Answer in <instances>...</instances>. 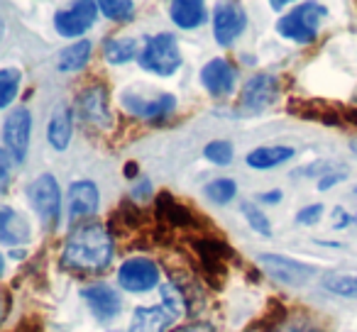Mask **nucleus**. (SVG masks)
<instances>
[{
  "mask_svg": "<svg viewBox=\"0 0 357 332\" xmlns=\"http://www.w3.org/2000/svg\"><path fill=\"white\" fill-rule=\"evenodd\" d=\"M350 149H352V154L357 157V139H352V142H350Z\"/></svg>",
  "mask_w": 357,
  "mask_h": 332,
  "instance_id": "obj_41",
  "label": "nucleus"
},
{
  "mask_svg": "<svg viewBox=\"0 0 357 332\" xmlns=\"http://www.w3.org/2000/svg\"><path fill=\"white\" fill-rule=\"evenodd\" d=\"M279 95V81L272 74H255L243 86V93L238 100L240 115H259L267 108L277 103Z\"/></svg>",
  "mask_w": 357,
  "mask_h": 332,
  "instance_id": "obj_6",
  "label": "nucleus"
},
{
  "mask_svg": "<svg viewBox=\"0 0 357 332\" xmlns=\"http://www.w3.org/2000/svg\"><path fill=\"white\" fill-rule=\"evenodd\" d=\"M81 298L91 306V313L100 322H110L120 313V296L108 283H91L81 288Z\"/></svg>",
  "mask_w": 357,
  "mask_h": 332,
  "instance_id": "obj_15",
  "label": "nucleus"
},
{
  "mask_svg": "<svg viewBox=\"0 0 357 332\" xmlns=\"http://www.w3.org/2000/svg\"><path fill=\"white\" fill-rule=\"evenodd\" d=\"M30 203L47 228H56L61 218V191L52 174H42L30 186Z\"/></svg>",
  "mask_w": 357,
  "mask_h": 332,
  "instance_id": "obj_7",
  "label": "nucleus"
},
{
  "mask_svg": "<svg viewBox=\"0 0 357 332\" xmlns=\"http://www.w3.org/2000/svg\"><path fill=\"white\" fill-rule=\"evenodd\" d=\"M206 159L215 166H228L233 161V144L225 142V139H215V142H208L204 149Z\"/></svg>",
  "mask_w": 357,
  "mask_h": 332,
  "instance_id": "obj_30",
  "label": "nucleus"
},
{
  "mask_svg": "<svg viewBox=\"0 0 357 332\" xmlns=\"http://www.w3.org/2000/svg\"><path fill=\"white\" fill-rule=\"evenodd\" d=\"M154 208H157V220L162 225H167V228H196V215L184 203H178L174 196L159 193Z\"/></svg>",
  "mask_w": 357,
  "mask_h": 332,
  "instance_id": "obj_18",
  "label": "nucleus"
},
{
  "mask_svg": "<svg viewBox=\"0 0 357 332\" xmlns=\"http://www.w3.org/2000/svg\"><path fill=\"white\" fill-rule=\"evenodd\" d=\"M248 27V13L240 3H220L213 13V37L220 47H230Z\"/></svg>",
  "mask_w": 357,
  "mask_h": 332,
  "instance_id": "obj_12",
  "label": "nucleus"
},
{
  "mask_svg": "<svg viewBox=\"0 0 357 332\" xmlns=\"http://www.w3.org/2000/svg\"><path fill=\"white\" fill-rule=\"evenodd\" d=\"M137 64L144 71L157 76H172L181 66V49H178V40L172 32H159L154 37L144 40V47L139 49Z\"/></svg>",
  "mask_w": 357,
  "mask_h": 332,
  "instance_id": "obj_4",
  "label": "nucleus"
},
{
  "mask_svg": "<svg viewBox=\"0 0 357 332\" xmlns=\"http://www.w3.org/2000/svg\"><path fill=\"white\" fill-rule=\"evenodd\" d=\"M328 15V10L318 3H301V6L294 8L289 15H284L277 22V32L282 37L298 45H308V42L316 40L318 35V22Z\"/></svg>",
  "mask_w": 357,
  "mask_h": 332,
  "instance_id": "obj_5",
  "label": "nucleus"
},
{
  "mask_svg": "<svg viewBox=\"0 0 357 332\" xmlns=\"http://www.w3.org/2000/svg\"><path fill=\"white\" fill-rule=\"evenodd\" d=\"M98 17L96 3H74L69 10H59L54 15V27L61 37H81L93 27Z\"/></svg>",
  "mask_w": 357,
  "mask_h": 332,
  "instance_id": "obj_14",
  "label": "nucleus"
},
{
  "mask_svg": "<svg viewBox=\"0 0 357 332\" xmlns=\"http://www.w3.org/2000/svg\"><path fill=\"white\" fill-rule=\"evenodd\" d=\"M71 134H74V110L59 105L54 108L50 118V127H47V139L56 152H64L71 142Z\"/></svg>",
  "mask_w": 357,
  "mask_h": 332,
  "instance_id": "obj_19",
  "label": "nucleus"
},
{
  "mask_svg": "<svg viewBox=\"0 0 357 332\" xmlns=\"http://www.w3.org/2000/svg\"><path fill=\"white\" fill-rule=\"evenodd\" d=\"M76 118L91 127L105 129L113 122V115L108 110V90L105 86H89L76 95Z\"/></svg>",
  "mask_w": 357,
  "mask_h": 332,
  "instance_id": "obj_10",
  "label": "nucleus"
},
{
  "mask_svg": "<svg viewBox=\"0 0 357 332\" xmlns=\"http://www.w3.org/2000/svg\"><path fill=\"white\" fill-rule=\"evenodd\" d=\"M115 244L108 228L98 223H79L69 232L61 252V267L76 274H103L113 262Z\"/></svg>",
  "mask_w": 357,
  "mask_h": 332,
  "instance_id": "obj_1",
  "label": "nucleus"
},
{
  "mask_svg": "<svg viewBox=\"0 0 357 332\" xmlns=\"http://www.w3.org/2000/svg\"><path fill=\"white\" fill-rule=\"evenodd\" d=\"M208 17L206 6L201 0H176L172 3V22L181 30H196Z\"/></svg>",
  "mask_w": 357,
  "mask_h": 332,
  "instance_id": "obj_21",
  "label": "nucleus"
},
{
  "mask_svg": "<svg viewBox=\"0 0 357 332\" xmlns=\"http://www.w3.org/2000/svg\"><path fill=\"white\" fill-rule=\"evenodd\" d=\"M294 154H296L294 147H284V144H279V147H257L248 154V166H252L257 171H267L279 166V164H287L289 159H294Z\"/></svg>",
  "mask_w": 357,
  "mask_h": 332,
  "instance_id": "obj_22",
  "label": "nucleus"
},
{
  "mask_svg": "<svg viewBox=\"0 0 357 332\" xmlns=\"http://www.w3.org/2000/svg\"><path fill=\"white\" fill-rule=\"evenodd\" d=\"M15 332H42V322H22Z\"/></svg>",
  "mask_w": 357,
  "mask_h": 332,
  "instance_id": "obj_39",
  "label": "nucleus"
},
{
  "mask_svg": "<svg viewBox=\"0 0 357 332\" xmlns=\"http://www.w3.org/2000/svg\"><path fill=\"white\" fill-rule=\"evenodd\" d=\"M333 213H335V225H333V228H335V230H345L350 223H355V215L345 213V210H342V208H335V210H333Z\"/></svg>",
  "mask_w": 357,
  "mask_h": 332,
  "instance_id": "obj_35",
  "label": "nucleus"
},
{
  "mask_svg": "<svg viewBox=\"0 0 357 332\" xmlns=\"http://www.w3.org/2000/svg\"><path fill=\"white\" fill-rule=\"evenodd\" d=\"M103 56L108 64H128L135 56H139L137 42L130 40V37H110L103 42Z\"/></svg>",
  "mask_w": 357,
  "mask_h": 332,
  "instance_id": "obj_24",
  "label": "nucleus"
},
{
  "mask_svg": "<svg viewBox=\"0 0 357 332\" xmlns=\"http://www.w3.org/2000/svg\"><path fill=\"white\" fill-rule=\"evenodd\" d=\"M98 10L113 22H130L135 17V3H130V0H118V3L100 0Z\"/></svg>",
  "mask_w": 357,
  "mask_h": 332,
  "instance_id": "obj_29",
  "label": "nucleus"
},
{
  "mask_svg": "<svg viewBox=\"0 0 357 332\" xmlns=\"http://www.w3.org/2000/svg\"><path fill=\"white\" fill-rule=\"evenodd\" d=\"M321 218H323V205L321 203L306 205V208H301L296 213V223L298 225H316Z\"/></svg>",
  "mask_w": 357,
  "mask_h": 332,
  "instance_id": "obj_32",
  "label": "nucleus"
},
{
  "mask_svg": "<svg viewBox=\"0 0 357 332\" xmlns=\"http://www.w3.org/2000/svg\"><path fill=\"white\" fill-rule=\"evenodd\" d=\"M352 196H355V198H357V186H355V191H352Z\"/></svg>",
  "mask_w": 357,
  "mask_h": 332,
  "instance_id": "obj_42",
  "label": "nucleus"
},
{
  "mask_svg": "<svg viewBox=\"0 0 357 332\" xmlns=\"http://www.w3.org/2000/svg\"><path fill=\"white\" fill-rule=\"evenodd\" d=\"M118 283L125 291L132 293L152 291V288L159 286V267L152 259L132 257L123 262V267L118 269Z\"/></svg>",
  "mask_w": 357,
  "mask_h": 332,
  "instance_id": "obj_11",
  "label": "nucleus"
},
{
  "mask_svg": "<svg viewBox=\"0 0 357 332\" xmlns=\"http://www.w3.org/2000/svg\"><path fill=\"white\" fill-rule=\"evenodd\" d=\"M159 306L149 308H135L130 332H169L172 322L181 320L189 313L184 293L178 291L172 281L159 286Z\"/></svg>",
  "mask_w": 357,
  "mask_h": 332,
  "instance_id": "obj_2",
  "label": "nucleus"
},
{
  "mask_svg": "<svg viewBox=\"0 0 357 332\" xmlns=\"http://www.w3.org/2000/svg\"><path fill=\"white\" fill-rule=\"evenodd\" d=\"M120 103H123V108L128 110V113L137 115V118H147V120H162L176 110V98H174L172 93H157V95H152V98H144L142 93L128 90V93H123Z\"/></svg>",
  "mask_w": 357,
  "mask_h": 332,
  "instance_id": "obj_13",
  "label": "nucleus"
},
{
  "mask_svg": "<svg viewBox=\"0 0 357 332\" xmlns=\"http://www.w3.org/2000/svg\"><path fill=\"white\" fill-rule=\"evenodd\" d=\"M259 203H267V205H274L282 200V191H267V193H259L257 196Z\"/></svg>",
  "mask_w": 357,
  "mask_h": 332,
  "instance_id": "obj_37",
  "label": "nucleus"
},
{
  "mask_svg": "<svg viewBox=\"0 0 357 332\" xmlns=\"http://www.w3.org/2000/svg\"><path fill=\"white\" fill-rule=\"evenodd\" d=\"M100 193L96 189L93 181H76L69 189V218L71 223L76 220H86L91 215L98 213Z\"/></svg>",
  "mask_w": 357,
  "mask_h": 332,
  "instance_id": "obj_17",
  "label": "nucleus"
},
{
  "mask_svg": "<svg viewBox=\"0 0 357 332\" xmlns=\"http://www.w3.org/2000/svg\"><path fill=\"white\" fill-rule=\"evenodd\" d=\"M269 332H323V327L308 313H289L274 330Z\"/></svg>",
  "mask_w": 357,
  "mask_h": 332,
  "instance_id": "obj_26",
  "label": "nucleus"
},
{
  "mask_svg": "<svg viewBox=\"0 0 357 332\" xmlns=\"http://www.w3.org/2000/svg\"><path fill=\"white\" fill-rule=\"evenodd\" d=\"M174 332H215V327L211 322H191V325L176 327Z\"/></svg>",
  "mask_w": 357,
  "mask_h": 332,
  "instance_id": "obj_36",
  "label": "nucleus"
},
{
  "mask_svg": "<svg viewBox=\"0 0 357 332\" xmlns=\"http://www.w3.org/2000/svg\"><path fill=\"white\" fill-rule=\"evenodd\" d=\"M342 125H352V127H357V110L355 108H350V110L342 108Z\"/></svg>",
  "mask_w": 357,
  "mask_h": 332,
  "instance_id": "obj_38",
  "label": "nucleus"
},
{
  "mask_svg": "<svg viewBox=\"0 0 357 332\" xmlns=\"http://www.w3.org/2000/svg\"><path fill=\"white\" fill-rule=\"evenodd\" d=\"M347 179V171H331V174H326L323 179H318V191H328L331 186L340 184V181Z\"/></svg>",
  "mask_w": 357,
  "mask_h": 332,
  "instance_id": "obj_34",
  "label": "nucleus"
},
{
  "mask_svg": "<svg viewBox=\"0 0 357 332\" xmlns=\"http://www.w3.org/2000/svg\"><path fill=\"white\" fill-rule=\"evenodd\" d=\"M191 249H194L199 274L204 276V281L211 288L223 286L230 262L235 259V252L230 249V244L218 237H194L191 239Z\"/></svg>",
  "mask_w": 357,
  "mask_h": 332,
  "instance_id": "obj_3",
  "label": "nucleus"
},
{
  "mask_svg": "<svg viewBox=\"0 0 357 332\" xmlns=\"http://www.w3.org/2000/svg\"><path fill=\"white\" fill-rule=\"evenodd\" d=\"M30 129H32V115L27 108H17L3 122V149L10 154L15 164H22L30 149Z\"/></svg>",
  "mask_w": 357,
  "mask_h": 332,
  "instance_id": "obj_9",
  "label": "nucleus"
},
{
  "mask_svg": "<svg viewBox=\"0 0 357 332\" xmlns=\"http://www.w3.org/2000/svg\"><path fill=\"white\" fill-rule=\"evenodd\" d=\"M259 264L262 269L274 278V281L284 283V286H306L313 276H316V269L311 264H303L298 259L284 257V254H259Z\"/></svg>",
  "mask_w": 357,
  "mask_h": 332,
  "instance_id": "obj_8",
  "label": "nucleus"
},
{
  "mask_svg": "<svg viewBox=\"0 0 357 332\" xmlns=\"http://www.w3.org/2000/svg\"><path fill=\"white\" fill-rule=\"evenodd\" d=\"M243 208V215L245 220L250 223V228L255 230V232H259L262 237H272V225H269V218L262 213V210L257 208V205L252 203H243L240 205Z\"/></svg>",
  "mask_w": 357,
  "mask_h": 332,
  "instance_id": "obj_31",
  "label": "nucleus"
},
{
  "mask_svg": "<svg viewBox=\"0 0 357 332\" xmlns=\"http://www.w3.org/2000/svg\"><path fill=\"white\" fill-rule=\"evenodd\" d=\"M91 52H93V45H91L89 40H81V42H76V45L61 49L59 59H56V66H59L61 74H76V71L86 69V64H89V59H91Z\"/></svg>",
  "mask_w": 357,
  "mask_h": 332,
  "instance_id": "obj_23",
  "label": "nucleus"
},
{
  "mask_svg": "<svg viewBox=\"0 0 357 332\" xmlns=\"http://www.w3.org/2000/svg\"><path fill=\"white\" fill-rule=\"evenodd\" d=\"M206 196H208L211 203L215 205H228L230 200L238 196V184L233 179H215L206 186Z\"/></svg>",
  "mask_w": 357,
  "mask_h": 332,
  "instance_id": "obj_28",
  "label": "nucleus"
},
{
  "mask_svg": "<svg viewBox=\"0 0 357 332\" xmlns=\"http://www.w3.org/2000/svg\"><path fill=\"white\" fill-rule=\"evenodd\" d=\"M22 74L17 69H3L0 71V108H10V103L15 100L17 88H20Z\"/></svg>",
  "mask_w": 357,
  "mask_h": 332,
  "instance_id": "obj_27",
  "label": "nucleus"
},
{
  "mask_svg": "<svg viewBox=\"0 0 357 332\" xmlns=\"http://www.w3.org/2000/svg\"><path fill=\"white\" fill-rule=\"evenodd\" d=\"M235 79H238V74H235L233 64L225 59H211L201 69V84L213 98H223V95L233 93Z\"/></svg>",
  "mask_w": 357,
  "mask_h": 332,
  "instance_id": "obj_16",
  "label": "nucleus"
},
{
  "mask_svg": "<svg viewBox=\"0 0 357 332\" xmlns=\"http://www.w3.org/2000/svg\"><path fill=\"white\" fill-rule=\"evenodd\" d=\"M323 288L340 298H357V274H326L323 276Z\"/></svg>",
  "mask_w": 357,
  "mask_h": 332,
  "instance_id": "obj_25",
  "label": "nucleus"
},
{
  "mask_svg": "<svg viewBox=\"0 0 357 332\" xmlns=\"http://www.w3.org/2000/svg\"><path fill=\"white\" fill-rule=\"evenodd\" d=\"M355 223H357V215H355Z\"/></svg>",
  "mask_w": 357,
  "mask_h": 332,
  "instance_id": "obj_43",
  "label": "nucleus"
},
{
  "mask_svg": "<svg viewBox=\"0 0 357 332\" xmlns=\"http://www.w3.org/2000/svg\"><path fill=\"white\" fill-rule=\"evenodd\" d=\"M152 193H154V189H152V181H149V179H139L137 184H135V189H132L135 203H142V200L152 198Z\"/></svg>",
  "mask_w": 357,
  "mask_h": 332,
  "instance_id": "obj_33",
  "label": "nucleus"
},
{
  "mask_svg": "<svg viewBox=\"0 0 357 332\" xmlns=\"http://www.w3.org/2000/svg\"><path fill=\"white\" fill-rule=\"evenodd\" d=\"M0 242L8 244V247L30 242V225L10 205H6V208L0 210Z\"/></svg>",
  "mask_w": 357,
  "mask_h": 332,
  "instance_id": "obj_20",
  "label": "nucleus"
},
{
  "mask_svg": "<svg viewBox=\"0 0 357 332\" xmlns=\"http://www.w3.org/2000/svg\"><path fill=\"white\" fill-rule=\"evenodd\" d=\"M284 6H287V3H284V0H274V3H272V10H282Z\"/></svg>",
  "mask_w": 357,
  "mask_h": 332,
  "instance_id": "obj_40",
  "label": "nucleus"
}]
</instances>
